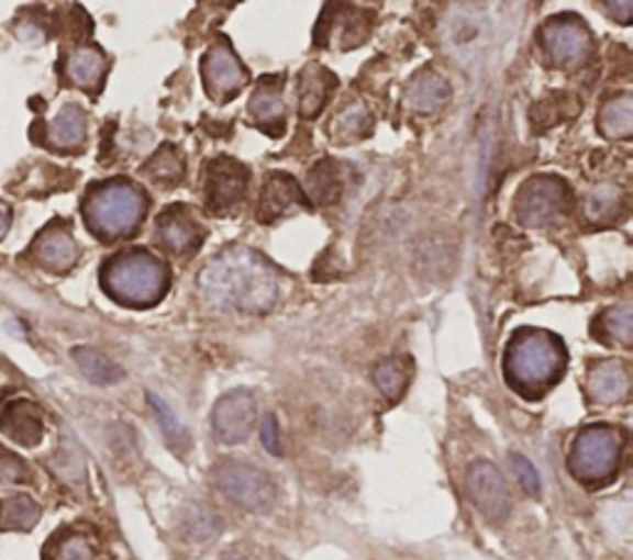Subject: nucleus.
I'll return each mask as SVG.
<instances>
[{
  "instance_id": "nucleus-1",
  "label": "nucleus",
  "mask_w": 633,
  "mask_h": 560,
  "mask_svg": "<svg viewBox=\"0 0 633 560\" xmlns=\"http://www.w3.org/2000/svg\"><path fill=\"white\" fill-rule=\"evenodd\" d=\"M198 289L215 309L265 314L280 299V275L263 255L245 247H231L203 267Z\"/></svg>"
},
{
  "instance_id": "nucleus-2",
  "label": "nucleus",
  "mask_w": 633,
  "mask_h": 560,
  "mask_svg": "<svg viewBox=\"0 0 633 560\" xmlns=\"http://www.w3.org/2000/svg\"><path fill=\"white\" fill-rule=\"evenodd\" d=\"M567 368V348L547 328L524 326L514 332L504 351V378L522 395L540 397Z\"/></svg>"
},
{
  "instance_id": "nucleus-3",
  "label": "nucleus",
  "mask_w": 633,
  "mask_h": 560,
  "mask_svg": "<svg viewBox=\"0 0 633 560\" xmlns=\"http://www.w3.org/2000/svg\"><path fill=\"white\" fill-rule=\"evenodd\" d=\"M168 269L156 255L144 247L114 255L102 269L107 294L126 306H154L168 289Z\"/></svg>"
},
{
  "instance_id": "nucleus-4",
  "label": "nucleus",
  "mask_w": 633,
  "mask_h": 560,
  "mask_svg": "<svg viewBox=\"0 0 633 560\" xmlns=\"http://www.w3.org/2000/svg\"><path fill=\"white\" fill-rule=\"evenodd\" d=\"M148 198L132 181L116 178L89 190L85 200V220L99 237L116 239L132 235L146 215Z\"/></svg>"
},
{
  "instance_id": "nucleus-5",
  "label": "nucleus",
  "mask_w": 633,
  "mask_h": 560,
  "mask_svg": "<svg viewBox=\"0 0 633 560\" xmlns=\"http://www.w3.org/2000/svg\"><path fill=\"white\" fill-rule=\"evenodd\" d=\"M623 452V433L611 425L584 427L571 443L569 472L579 482L599 486L617 474Z\"/></svg>"
},
{
  "instance_id": "nucleus-6",
  "label": "nucleus",
  "mask_w": 633,
  "mask_h": 560,
  "mask_svg": "<svg viewBox=\"0 0 633 560\" xmlns=\"http://www.w3.org/2000/svg\"><path fill=\"white\" fill-rule=\"evenodd\" d=\"M571 210L569 186L557 176H534L514 198V215L524 227L544 229L559 225Z\"/></svg>"
},
{
  "instance_id": "nucleus-7",
  "label": "nucleus",
  "mask_w": 633,
  "mask_h": 560,
  "mask_svg": "<svg viewBox=\"0 0 633 560\" xmlns=\"http://www.w3.org/2000/svg\"><path fill=\"white\" fill-rule=\"evenodd\" d=\"M213 479L218 489L233 504L247 508V512L263 514L270 512V506L275 504V484L263 469L241 462H223L215 467Z\"/></svg>"
},
{
  "instance_id": "nucleus-8",
  "label": "nucleus",
  "mask_w": 633,
  "mask_h": 560,
  "mask_svg": "<svg viewBox=\"0 0 633 560\" xmlns=\"http://www.w3.org/2000/svg\"><path fill=\"white\" fill-rule=\"evenodd\" d=\"M540 43L544 47V53L552 57L554 65L569 69L581 67L587 63L593 47L589 25L574 13L549 18L547 23L542 25Z\"/></svg>"
},
{
  "instance_id": "nucleus-9",
  "label": "nucleus",
  "mask_w": 633,
  "mask_h": 560,
  "mask_svg": "<svg viewBox=\"0 0 633 560\" xmlns=\"http://www.w3.org/2000/svg\"><path fill=\"white\" fill-rule=\"evenodd\" d=\"M201 77L208 97L218 104L231 102V99L247 85V79H251L245 65L237 59L231 43H227L225 37H218L215 43L206 49V55L201 59Z\"/></svg>"
},
{
  "instance_id": "nucleus-10",
  "label": "nucleus",
  "mask_w": 633,
  "mask_h": 560,
  "mask_svg": "<svg viewBox=\"0 0 633 560\" xmlns=\"http://www.w3.org/2000/svg\"><path fill=\"white\" fill-rule=\"evenodd\" d=\"M492 23L488 13H482L475 5H458L453 8L443 25V43L448 47L453 57H458L460 63H473L475 57L485 53V47L490 45Z\"/></svg>"
},
{
  "instance_id": "nucleus-11",
  "label": "nucleus",
  "mask_w": 633,
  "mask_h": 560,
  "mask_svg": "<svg viewBox=\"0 0 633 560\" xmlns=\"http://www.w3.org/2000/svg\"><path fill=\"white\" fill-rule=\"evenodd\" d=\"M251 173L231 156H218L206 164L203 171V198L213 213H231L245 200Z\"/></svg>"
},
{
  "instance_id": "nucleus-12",
  "label": "nucleus",
  "mask_w": 633,
  "mask_h": 560,
  "mask_svg": "<svg viewBox=\"0 0 633 560\" xmlns=\"http://www.w3.org/2000/svg\"><path fill=\"white\" fill-rule=\"evenodd\" d=\"M371 15L359 8L326 5L314 27V43L334 49H352L369 37Z\"/></svg>"
},
{
  "instance_id": "nucleus-13",
  "label": "nucleus",
  "mask_w": 633,
  "mask_h": 560,
  "mask_svg": "<svg viewBox=\"0 0 633 560\" xmlns=\"http://www.w3.org/2000/svg\"><path fill=\"white\" fill-rule=\"evenodd\" d=\"M213 435L223 445H237L251 437L257 419V400L251 390H231L213 405Z\"/></svg>"
},
{
  "instance_id": "nucleus-14",
  "label": "nucleus",
  "mask_w": 633,
  "mask_h": 560,
  "mask_svg": "<svg viewBox=\"0 0 633 560\" xmlns=\"http://www.w3.org/2000/svg\"><path fill=\"white\" fill-rule=\"evenodd\" d=\"M465 489L470 502L490 522H504L510 516V492L500 469L490 462H473L465 474Z\"/></svg>"
},
{
  "instance_id": "nucleus-15",
  "label": "nucleus",
  "mask_w": 633,
  "mask_h": 560,
  "mask_svg": "<svg viewBox=\"0 0 633 560\" xmlns=\"http://www.w3.org/2000/svg\"><path fill=\"white\" fill-rule=\"evenodd\" d=\"M156 237L168 253L188 255L203 243L206 227L193 213V208L171 205L156 217Z\"/></svg>"
},
{
  "instance_id": "nucleus-16",
  "label": "nucleus",
  "mask_w": 633,
  "mask_h": 560,
  "mask_svg": "<svg viewBox=\"0 0 633 560\" xmlns=\"http://www.w3.org/2000/svg\"><path fill=\"white\" fill-rule=\"evenodd\" d=\"M297 208H310V200H307L300 183H297L290 173L267 176L260 203H257V217H260V223H275V220L290 215Z\"/></svg>"
},
{
  "instance_id": "nucleus-17",
  "label": "nucleus",
  "mask_w": 633,
  "mask_h": 560,
  "mask_svg": "<svg viewBox=\"0 0 633 560\" xmlns=\"http://www.w3.org/2000/svg\"><path fill=\"white\" fill-rule=\"evenodd\" d=\"M282 77H263L257 82L255 94L247 102V114L253 122L270 136L285 134V99H282Z\"/></svg>"
},
{
  "instance_id": "nucleus-18",
  "label": "nucleus",
  "mask_w": 633,
  "mask_h": 560,
  "mask_svg": "<svg viewBox=\"0 0 633 560\" xmlns=\"http://www.w3.org/2000/svg\"><path fill=\"white\" fill-rule=\"evenodd\" d=\"M336 87H340V79H336L324 65L316 63L304 65L302 72L297 75V102H300V114L304 119L320 114L324 104L330 102V97Z\"/></svg>"
},
{
  "instance_id": "nucleus-19",
  "label": "nucleus",
  "mask_w": 633,
  "mask_h": 560,
  "mask_svg": "<svg viewBox=\"0 0 633 560\" xmlns=\"http://www.w3.org/2000/svg\"><path fill=\"white\" fill-rule=\"evenodd\" d=\"M587 390L591 400H597L601 405L621 403L631 390V376L626 363L613 361V358H609V361H599L589 371Z\"/></svg>"
},
{
  "instance_id": "nucleus-20",
  "label": "nucleus",
  "mask_w": 633,
  "mask_h": 560,
  "mask_svg": "<svg viewBox=\"0 0 633 560\" xmlns=\"http://www.w3.org/2000/svg\"><path fill=\"white\" fill-rule=\"evenodd\" d=\"M406 99H409V107L415 109V112L431 114L448 102L451 85L435 69H421L419 75L411 77L409 87H406Z\"/></svg>"
},
{
  "instance_id": "nucleus-21",
  "label": "nucleus",
  "mask_w": 633,
  "mask_h": 560,
  "mask_svg": "<svg viewBox=\"0 0 633 560\" xmlns=\"http://www.w3.org/2000/svg\"><path fill=\"white\" fill-rule=\"evenodd\" d=\"M35 255L43 259L47 267L57 269V272H65V269H69L77 262L79 249H77L75 239H73V235L67 233V229L47 227L45 233L37 237Z\"/></svg>"
},
{
  "instance_id": "nucleus-22",
  "label": "nucleus",
  "mask_w": 633,
  "mask_h": 560,
  "mask_svg": "<svg viewBox=\"0 0 633 560\" xmlns=\"http://www.w3.org/2000/svg\"><path fill=\"white\" fill-rule=\"evenodd\" d=\"M304 195H310L307 200L320 205H332L340 200L342 195V176H340V166L330 158H324L316 166H312V171L307 173V190Z\"/></svg>"
},
{
  "instance_id": "nucleus-23",
  "label": "nucleus",
  "mask_w": 633,
  "mask_h": 560,
  "mask_svg": "<svg viewBox=\"0 0 633 560\" xmlns=\"http://www.w3.org/2000/svg\"><path fill=\"white\" fill-rule=\"evenodd\" d=\"M87 119L77 104H67L47 128V142L55 148H75L85 142Z\"/></svg>"
},
{
  "instance_id": "nucleus-24",
  "label": "nucleus",
  "mask_w": 633,
  "mask_h": 560,
  "mask_svg": "<svg viewBox=\"0 0 633 560\" xmlns=\"http://www.w3.org/2000/svg\"><path fill=\"white\" fill-rule=\"evenodd\" d=\"M107 69V59L95 47H85L77 49L67 57L65 63V72L73 79V85L85 87V89H97L99 82H102Z\"/></svg>"
},
{
  "instance_id": "nucleus-25",
  "label": "nucleus",
  "mask_w": 633,
  "mask_h": 560,
  "mask_svg": "<svg viewBox=\"0 0 633 560\" xmlns=\"http://www.w3.org/2000/svg\"><path fill=\"white\" fill-rule=\"evenodd\" d=\"M599 132L607 138H629L633 132V99L621 92L601 107Z\"/></svg>"
},
{
  "instance_id": "nucleus-26",
  "label": "nucleus",
  "mask_w": 633,
  "mask_h": 560,
  "mask_svg": "<svg viewBox=\"0 0 633 560\" xmlns=\"http://www.w3.org/2000/svg\"><path fill=\"white\" fill-rule=\"evenodd\" d=\"M73 358L79 366V371H82L97 385H114L124 378L122 368L114 366L107 356L95 351V348H75Z\"/></svg>"
},
{
  "instance_id": "nucleus-27",
  "label": "nucleus",
  "mask_w": 633,
  "mask_h": 560,
  "mask_svg": "<svg viewBox=\"0 0 633 560\" xmlns=\"http://www.w3.org/2000/svg\"><path fill=\"white\" fill-rule=\"evenodd\" d=\"M409 361L406 358H386L374 371V383L381 390L386 400L396 403L403 395L406 385H409Z\"/></svg>"
},
{
  "instance_id": "nucleus-28",
  "label": "nucleus",
  "mask_w": 633,
  "mask_h": 560,
  "mask_svg": "<svg viewBox=\"0 0 633 560\" xmlns=\"http://www.w3.org/2000/svg\"><path fill=\"white\" fill-rule=\"evenodd\" d=\"M371 124H374V119L369 109H366V104L354 102L334 119L332 136L336 138V142H356V138L369 134Z\"/></svg>"
},
{
  "instance_id": "nucleus-29",
  "label": "nucleus",
  "mask_w": 633,
  "mask_h": 560,
  "mask_svg": "<svg viewBox=\"0 0 633 560\" xmlns=\"http://www.w3.org/2000/svg\"><path fill=\"white\" fill-rule=\"evenodd\" d=\"M184 156L178 154V148L166 144L148 158L144 171L148 178H154L158 183H178L184 178Z\"/></svg>"
},
{
  "instance_id": "nucleus-30",
  "label": "nucleus",
  "mask_w": 633,
  "mask_h": 560,
  "mask_svg": "<svg viewBox=\"0 0 633 560\" xmlns=\"http://www.w3.org/2000/svg\"><path fill=\"white\" fill-rule=\"evenodd\" d=\"M587 215L597 223H609V220H617L623 210V193L617 186H599L591 188L587 195Z\"/></svg>"
},
{
  "instance_id": "nucleus-31",
  "label": "nucleus",
  "mask_w": 633,
  "mask_h": 560,
  "mask_svg": "<svg viewBox=\"0 0 633 560\" xmlns=\"http://www.w3.org/2000/svg\"><path fill=\"white\" fill-rule=\"evenodd\" d=\"M597 334L607 336L609 341H617L621 346H631L633 341V318H631V304L611 306L599 316Z\"/></svg>"
},
{
  "instance_id": "nucleus-32",
  "label": "nucleus",
  "mask_w": 633,
  "mask_h": 560,
  "mask_svg": "<svg viewBox=\"0 0 633 560\" xmlns=\"http://www.w3.org/2000/svg\"><path fill=\"white\" fill-rule=\"evenodd\" d=\"M40 516V508L35 506V502H30L27 496H15L5 502L3 506V518L5 524L15 526V528H30Z\"/></svg>"
},
{
  "instance_id": "nucleus-33",
  "label": "nucleus",
  "mask_w": 633,
  "mask_h": 560,
  "mask_svg": "<svg viewBox=\"0 0 633 560\" xmlns=\"http://www.w3.org/2000/svg\"><path fill=\"white\" fill-rule=\"evenodd\" d=\"M148 403H152L154 413L158 417V423H162L164 435L168 437V443H174V445L186 443V429H184L181 423H178V417L174 415V410L168 407L164 400L156 397V395H148Z\"/></svg>"
},
{
  "instance_id": "nucleus-34",
  "label": "nucleus",
  "mask_w": 633,
  "mask_h": 560,
  "mask_svg": "<svg viewBox=\"0 0 633 560\" xmlns=\"http://www.w3.org/2000/svg\"><path fill=\"white\" fill-rule=\"evenodd\" d=\"M512 467H514V474H518L522 489L532 496H540L542 486H540V474L534 472V467L524 459L522 455H512Z\"/></svg>"
},
{
  "instance_id": "nucleus-35",
  "label": "nucleus",
  "mask_w": 633,
  "mask_h": 560,
  "mask_svg": "<svg viewBox=\"0 0 633 560\" xmlns=\"http://www.w3.org/2000/svg\"><path fill=\"white\" fill-rule=\"evenodd\" d=\"M57 560H92V546H89L85 538H69L63 544L57 553Z\"/></svg>"
},
{
  "instance_id": "nucleus-36",
  "label": "nucleus",
  "mask_w": 633,
  "mask_h": 560,
  "mask_svg": "<svg viewBox=\"0 0 633 560\" xmlns=\"http://www.w3.org/2000/svg\"><path fill=\"white\" fill-rule=\"evenodd\" d=\"M260 437H263V445L270 455H282V447H280V429H277V419L275 415H267L263 419V427H260Z\"/></svg>"
},
{
  "instance_id": "nucleus-37",
  "label": "nucleus",
  "mask_w": 633,
  "mask_h": 560,
  "mask_svg": "<svg viewBox=\"0 0 633 560\" xmlns=\"http://www.w3.org/2000/svg\"><path fill=\"white\" fill-rule=\"evenodd\" d=\"M20 477H23V464L15 457H5L0 462V482H18Z\"/></svg>"
},
{
  "instance_id": "nucleus-38",
  "label": "nucleus",
  "mask_w": 633,
  "mask_h": 560,
  "mask_svg": "<svg viewBox=\"0 0 633 560\" xmlns=\"http://www.w3.org/2000/svg\"><path fill=\"white\" fill-rule=\"evenodd\" d=\"M607 8L611 10V15H617L619 23H631V10L633 5L631 3H607Z\"/></svg>"
},
{
  "instance_id": "nucleus-39",
  "label": "nucleus",
  "mask_w": 633,
  "mask_h": 560,
  "mask_svg": "<svg viewBox=\"0 0 633 560\" xmlns=\"http://www.w3.org/2000/svg\"><path fill=\"white\" fill-rule=\"evenodd\" d=\"M8 225H10V210L5 205H0V239L5 237Z\"/></svg>"
}]
</instances>
